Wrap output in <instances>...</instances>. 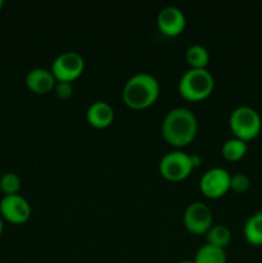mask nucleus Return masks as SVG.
<instances>
[{
	"label": "nucleus",
	"instance_id": "f257e3e1",
	"mask_svg": "<svg viewBox=\"0 0 262 263\" xmlns=\"http://www.w3.org/2000/svg\"><path fill=\"white\" fill-rule=\"evenodd\" d=\"M198 133V118L193 110L176 107L169 110L162 122V135L164 140L176 148L192 143Z\"/></svg>",
	"mask_w": 262,
	"mask_h": 263
},
{
	"label": "nucleus",
	"instance_id": "f03ea898",
	"mask_svg": "<svg viewBox=\"0 0 262 263\" xmlns=\"http://www.w3.org/2000/svg\"><path fill=\"white\" fill-rule=\"evenodd\" d=\"M161 86L153 74L139 72L126 81L122 89V98L126 105L134 109H144L156 103Z\"/></svg>",
	"mask_w": 262,
	"mask_h": 263
},
{
	"label": "nucleus",
	"instance_id": "7ed1b4c3",
	"mask_svg": "<svg viewBox=\"0 0 262 263\" xmlns=\"http://www.w3.org/2000/svg\"><path fill=\"white\" fill-rule=\"evenodd\" d=\"M177 87L182 98L198 102L211 95L215 87V79L207 68H190L180 77Z\"/></svg>",
	"mask_w": 262,
	"mask_h": 263
},
{
	"label": "nucleus",
	"instance_id": "20e7f679",
	"mask_svg": "<svg viewBox=\"0 0 262 263\" xmlns=\"http://www.w3.org/2000/svg\"><path fill=\"white\" fill-rule=\"evenodd\" d=\"M229 126L234 138L249 141L257 138L261 133L262 120L259 113L248 105H240L231 112L229 117Z\"/></svg>",
	"mask_w": 262,
	"mask_h": 263
},
{
	"label": "nucleus",
	"instance_id": "39448f33",
	"mask_svg": "<svg viewBox=\"0 0 262 263\" xmlns=\"http://www.w3.org/2000/svg\"><path fill=\"white\" fill-rule=\"evenodd\" d=\"M159 174L170 181H181L186 179L194 168L190 154L182 151H172L164 154L158 164Z\"/></svg>",
	"mask_w": 262,
	"mask_h": 263
},
{
	"label": "nucleus",
	"instance_id": "423d86ee",
	"mask_svg": "<svg viewBox=\"0 0 262 263\" xmlns=\"http://www.w3.org/2000/svg\"><path fill=\"white\" fill-rule=\"evenodd\" d=\"M85 68V61L77 51H63L54 59L51 64V72L57 81L72 82L81 76Z\"/></svg>",
	"mask_w": 262,
	"mask_h": 263
},
{
	"label": "nucleus",
	"instance_id": "0eeeda50",
	"mask_svg": "<svg viewBox=\"0 0 262 263\" xmlns=\"http://www.w3.org/2000/svg\"><path fill=\"white\" fill-rule=\"evenodd\" d=\"M182 221L190 233L205 234L213 225L212 211L205 203L193 202L185 208Z\"/></svg>",
	"mask_w": 262,
	"mask_h": 263
},
{
	"label": "nucleus",
	"instance_id": "6e6552de",
	"mask_svg": "<svg viewBox=\"0 0 262 263\" xmlns=\"http://www.w3.org/2000/svg\"><path fill=\"white\" fill-rule=\"evenodd\" d=\"M231 175L222 167L207 170L200 177V192L208 198H220L230 190Z\"/></svg>",
	"mask_w": 262,
	"mask_h": 263
},
{
	"label": "nucleus",
	"instance_id": "1a4fd4ad",
	"mask_svg": "<svg viewBox=\"0 0 262 263\" xmlns=\"http://www.w3.org/2000/svg\"><path fill=\"white\" fill-rule=\"evenodd\" d=\"M0 213L12 223H23L30 218L31 205L20 194L4 195L0 200Z\"/></svg>",
	"mask_w": 262,
	"mask_h": 263
},
{
	"label": "nucleus",
	"instance_id": "9d476101",
	"mask_svg": "<svg viewBox=\"0 0 262 263\" xmlns=\"http://www.w3.org/2000/svg\"><path fill=\"white\" fill-rule=\"evenodd\" d=\"M186 20L180 8L167 5L159 10L157 15V26L159 31L166 36H177L184 31Z\"/></svg>",
	"mask_w": 262,
	"mask_h": 263
},
{
	"label": "nucleus",
	"instance_id": "9b49d317",
	"mask_svg": "<svg viewBox=\"0 0 262 263\" xmlns=\"http://www.w3.org/2000/svg\"><path fill=\"white\" fill-rule=\"evenodd\" d=\"M55 84L57 79L51 69L33 68L26 74V85L36 94H46L51 91L55 87Z\"/></svg>",
	"mask_w": 262,
	"mask_h": 263
},
{
	"label": "nucleus",
	"instance_id": "f8f14e48",
	"mask_svg": "<svg viewBox=\"0 0 262 263\" xmlns=\"http://www.w3.org/2000/svg\"><path fill=\"white\" fill-rule=\"evenodd\" d=\"M115 118V110L104 100L91 103L86 110V120L92 127L105 128L110 126Z\"/></svg>",
	"mask_w": 262,
	"mask_h": 263
},
{
	"label": "nucleus",
	"instance_id": "ddd939ff",
	"mask_svg": "<svg viewBox=\"0 0 262 263\" xmlns=\"http://www.w3.org/2000/svg\"><path fill=\"white\" fill-rule=\"evenodd\" d=\"M243 234L251 246H262V211H257L244 223Z\"/></svg>",
	"mask_w": 262,
	"mask_h": 263
},
{
	"label": "nucleus",
	"instance_id": "4468645a",
	"mask_svg": "<svg viewBox=\"0 0 262 263\" xmlns=\"http://www.w3.org/2000/svg\"><path fill=\"white\" fill-rule=\"evenodd\" d=\"M226 253L222 248L205 243L198 249L194 263H226Z\"/></svg>",
	"mask_w": 262,
	"mask_h": 263
},
{
	"label": "nucleus",
	"instance_id": "2eb2a0df",
	"mask_svg": "<svg viewBox=\"0 0 262 263\" xmlns=\"http://www.w3.org/2000/svg\"><path fill=\"white\" fill-rule=\"evenodd\" d=\"M247 151H248L247 141L240 140L238 138L228 139L222 144V148H221V153H222L223 158L230 162H235L243 158L247 154Z\"/></svg>",
	"mask_w": 262,
	"mask_h": 263
},
{
	"label": "nucleus",
	"instance_id": "dca6fc26",
	"mask_svg": "<svg viewBox=\"0 0 262 263\" xmlns=\"http://www.w3.org/2000/svg\"><path fill=\"white\" fill-rule=\"evenodd\" d=\"M185 58L192 68H205L210 62V53L200 44L190 45L185 51Z\"/></svg>",
	"mask_w": 262,
	"mask_h": 263
},
{
	"label": "nucleus",
	"instance_id": "f3484780",
	"mask_svg": "<svg viewBox=\"0 0 262 263\" xmlns=\"http://www.w3.org/2000/svg\"><path fill=\"white\" fill-rule=\"evenodd\" d=\"M205 239H207V243L211 244V246L223 249L230 243L231 233L225 225H212L205 233Z\"/></svg>",
	"mask_w": 262,
	"mask_h": 263
},
{
	"label": "nucleus",
	"instance_id": "a211bd4d",
	"mask_svg": "<svg viewBox=\"0 0 262 263\" xmlns=\"http://www.w3.org/2000/svg\"><path fill=\"white\" fill-rule=\"evenodd\" d=\"M0 189L5 195L18 194L21 189V179L15 172H5L0 177Z\"/></svg>",
	"mask_w": 262,
	"mask_h": 263
},
{
	"label": "nucleus",
	"instance_id": "6ab92c4d",
	"mask_svg": "<svg viewBox=\"0 0 262 263\" xmlns=\"http://www.w3.org/2000/svg\"><path fill=\"white\" fill-rule=\"evenodd\" d=\"M251 186V180L246 174H235L230 179V189L235 193H244Z\"/></svg>",
	"mask_w": 262,
	"mask_h": 263
},
{
	"label": "nucleus",
	"instance_id": "aec40b11",
	"mask_svg": "<svg viewBox=\"0 0 262 263\" xmlns=\"http://www.w3.org/2000/svg\"><path fill=\"white\" fill-rule=\"evenodd\" d=\"M54 91H55L57 97L61 98V99H68L73 94V86H72L71 82L57 81Z\"/></svg>",
	"mask_w": 262,
	"mask_h": 263
},
{
	"label": "nucleus",
	"instance_id": "412c9836",
	"mask_svg": "<svg viewBox=\"0 0 262 263\" xmlns=\"http://www.w3.org/2000/svg\"><path fill=\"white\" fill-rule=\"evenodd\" d=\"M190 158H192V163L194 168L202 163V157H200L199 154H193V156H190Z\"/></svg>",
	"mask_w": 262,
	"mask_h": 263
},
{
	"label": "nucleus",
	"instance_id": "4be33fe9",
	"mask_svg": "<svg viewBox=\"0 0 262 263\" xmlns=\"http://www.w3.org/2000/svg\"><path fill=\"white\" fill-rule=\"evenodd\" d=\"M177 263H194V259H181V261Z\"/></svg>",
	"mask_w": 262,
	"mask_h": 263
},
{
	"label": "nucleus",
	"instance_id": "5701e85b",
	"mask_svg": "<svg viewBox=\"0 0 262 263\" xmlns=\"http://www.w3.org/2000/svg\"><path fill=\"white\" fill-rule=\"evenodd\" d=\"M3 228H4V223H3V220H2V217H0V234L3 233Z\"/></svg>",
	"mask_w": 262,
	"mask_h": 263
},
{
	"label": "nucleus",
	"instance_id": "b1692460",
	"mask_svg": "<svg viewBox=\"0 0 262 263\" xmlns=\"http://www.w3.org/2000/svg\"><path fill=\"white\" fill-rule=\"evenodd\" d=\"M3 7H4V0H0V9H2Z\"/></svg>",
	"mask_w": 262,
	"mask_h": 263
},
{
	"label": "nucleus",
	"instance_id": "393cba45",
	"mask_svg": "<svg viewBox=\"0 0 262 263\" xmlns=\"http://www.w3.org/2000/svg\"><path fill=\"white\" fill-rule=\"evenodd\" d=\"M261 5H262V3H261Z\"/></svg>",
	"mask_w": 262,
	"mask_h": 263
}]
</instances>
